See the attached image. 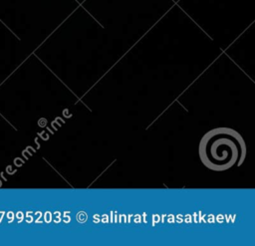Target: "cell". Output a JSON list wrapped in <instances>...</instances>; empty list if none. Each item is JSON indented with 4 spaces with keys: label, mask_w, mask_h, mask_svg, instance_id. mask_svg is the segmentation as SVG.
I'll return each mask as SVG.
<instances>
[{
    "label": "cell",
    "mask_w": 255,
    "mask_h": 246,
    "mask_svg": "<svg viewBox=\"0 0 255 246\" xmlns=\"http://www.w3.org/2000/svg\"><path fill=\"white\" fill-rule=\"evenodd\" d=\"M94 219H95V220H94L95 222H99V219H98V216H97V215L94 216Z\"/></svg>",
    "instance_id": "cell-5"
},
{
    "label": "cell",
    "mask_w": 255,
    "mask_h": 246,
    "mask_svg": "<svg viewBox=\"0 0 255 246\" xmlns=\"http://www.w3.org/2000/svg\"><path fill=\"white\" fill-rule=\"evenodd\" d=\"M46 218H47V221H50V214H47Z\"/></svg>",
    "instance_id": "cell-6"
},
{
    "label": "cell",
    "mask_w": 255,
    "mask_h": 246,
    "mask_svg": "<svg viewBox=\"0 0 255 246\" xmlns=\"http://www.w3.org/2000/svg\"><path fill=\"white\" fill-rule=\"evenodd\" d=\"M199 155L208 168L217 171L225 170L235 165L240 157L243 159L245 143L240 134L233 129H212L202 137Z\"/></svg>",
    "instance_id": "cell-1"
},
{
    "label": "cell",
    "mask_w": 255,
    "mask_h": 246,
    "mask_svg": "<svg viewBox=\"0 0 255 246\" xmlns=\"http://www.w3.org/2000/svg\"><path fill=\"white\" fill-rule=\"evenodd\" d=\"M87 218H88V215H87L86 212H84V211L78 212V214H77V220H78L79 222L83 223V222H85V221L87 220Z\"/></svg>",
    "instance_id": "cell-2"
},
{
    "label": "cell",
    "mask_w": 255,
    "mask_h": 246,
    "mask_svg": "<svg viewBox=\"0 0 255 246\" xmlns=\"http://www.w3.org/2000/svg\"><path fill=\"white\" fill-rule=\"evenodd\" d=\"M136 222H139V216H136V220H135Z\"/></svg>",
    "instance_id": "cell-7"
},
{
    "label": "cell",
    "mask_w": 255,
    "mask_h": 246,
    "mask_svg": "<svg viewBox=\"0 0 255 246\" xmlns=\"http://www.w3.org/2000/svg\"><path fill=\"white\" fill-rule=\"evenodd\" d=\"M153 220H154V222L158 221L159 220V216L158 215H153Z\"/></svg>",
    "instance_id": "cell-3"
},
{
    "label": "cell",
    "mask_w": 255,
    "mask_h": 246,
    "mask_svg": "<svg viewBox=\"0 0 255 246\" xmlns=\"http://www.w3.org/2000/svg\"><path fill=\"white\" fill-rule=\"evenodd\" d=\"M102 221H103V222H107V221H108V217H107V215H104V216H103Z\"/></svg>",
    "instance_id": "cell-4"
}]
</instances>
